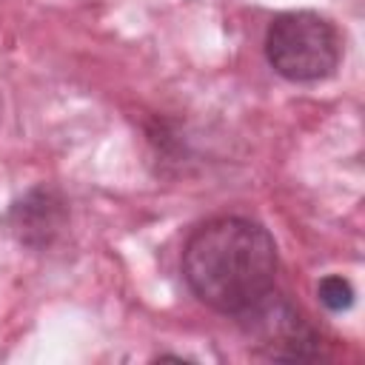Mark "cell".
<instances>
[{"instance_id": "cell-3", "label": "cell", "mask_w": 365, "mask_h": 365, "mask_svg": "<svg viewBox=\"0 0 365 365\" xmlns=\"http://www.w3.org/2000/svg\"><path fill=\"white\" fill-rule=\"evenodd\" d=\"M234 319L242 325L251 345L268 359L311 362L322 356L319 331L274 288Z\"/></svg>"}, {"instance_id": "cell-4", "label": "cell", "mask_w": 365, "mask_h": 365, "mask_svg": "<svg viewBox=\"0 0 365 365\" xmlns=\"http://www.w3.org/2000/svg\"><path fill=\"white\" fill-rule=\"evenodd\" d=\"M63 202L46 191V188H37L31 191L23 202H14V208L9 211V220H11V228L17 231V237L29 245L34 242H46L57 225H60V217H63Z\"/></svg>"}, {"instance_id": "cell-2", "label": "cell", "mask_w": 365, "mask_h": 365, "mask_svg": "<svg viewBox=\"0 0 365 365\" xmlns=\"http://www.w3.org/2000/svg\"><path fill=\"white\" fill-rule=\"evenodd\" d=\"M265 60L291 83H319L336 71L342 37L319 11H282L265 31Z\"/></svg>"}, {"instance_id": "cell-1", "label": "cell", "mask_w": 365, "mask_h": 365, "mask_svg": "<svg viewBox=\"0 0 365 365\" xmlns=\"http://www.w3.org/2000/svg\"><path fill=\"white\" fill-rule=\"evenodd\" d=\"M180 265L202 305L240 317L274 288L279 254L274 237L257 220L214 217L185 240Z\"/></svg>"}, {"instance_id": "cell-5", "label": "cell", "mask_w": 365, "mask_h": 365, "mask_svg": "<svg viewBox=\"0 0 365 365\" xmlns=\"http://www.w3.org/2000/svg\"><path fill=\"white\" fill-rule=\"evenodd\" d=\"M317 297H319V302H322L331 314H342V311H348V308L354 305L356 291H354L351 279H345V277H339V274H328V277L319 279Z\"/></svg>"}]
</instances>
